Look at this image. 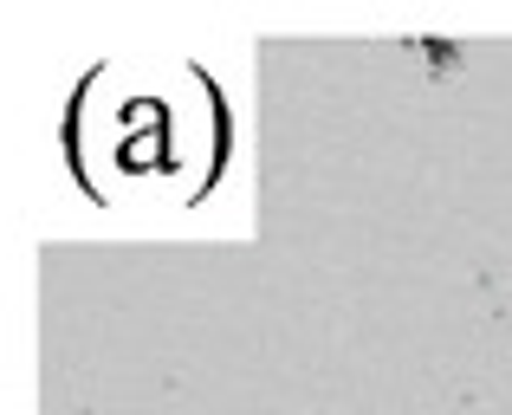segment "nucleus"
<instances>
[{
  "label": "nucleus",
  "instance_id": "f257e3e1",
  "mask_svg": "<svg viewBox=\"0 0 512 415\" xmlns=\"http://www.w3.org/2000/svg\"><path fill=\"white\" fill-rule=\"evenodd\" d=\"M227 150L221 98L188 59H111L72 104V163L98 202H195Z\"/></svg>",
  "mask_w": 512,
  "mask_h": 415
}]
</instances>
